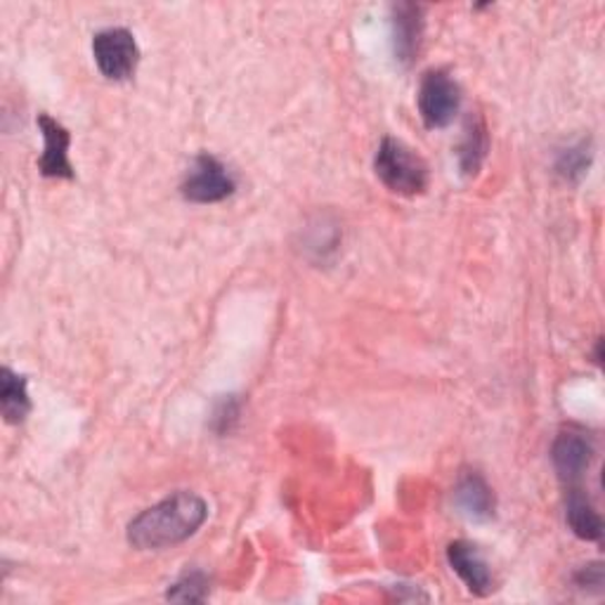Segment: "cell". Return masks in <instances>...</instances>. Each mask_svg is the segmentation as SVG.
<instances>
[{"label": "cell", "mask_w": 605, "mask_h": 605, "mask_svg": "<svg viewBox=\"0 0 605 605\" xmlns=\"http://www.w3.org/2000/svg\"><path fill=\"white\" fill-rule=\"evenodd\" d=\"M208 515L202 496L192 492H175L164 502L142 511L129 525V542L135 548H166L189 540Z\"/></svg>", "instance_id": "obj_1"}, {"label": "cell", "mask_w": 605, "mask_h": 605, "mask_svg": "<svg viewBox=\"0 0 605 605\" xmlns=\"http://www.w3.org/2000/svg\"><path fill=\"white\" fill-rule=\"evenodd\" d=\"M373 168H377L379 181L396 194L404 197H414L429 187V166L423 158L417 156L400 140L386 137L373 158Z\"/></svg>", "instance_id": "obj_2"}, {"label": "cell", "mask_w": 605, "mask_h": 605, "mask_svg": "<svg viewBox=\"0 0 605 605\" xmlns=\"http://www.w3.org/2000/svg\"><path fill=\"white\" fill-rule=\"evenodd\" d=\"M461 106V88L444 69H433L419 85V114L429 129H444Z\"/></svg>", "instance_id": "obj_3"}, {"label": "cell", "mask_w": 605, "mask_h": 605, "mask_svg": "<svg viewBox=\"0 0 605 605\" xmlns=\"http://www.w3.org/2000/svg\"><path fill=\"white\" fill-rule=\"evenodd\" d=\"M93 55L98 69L106 79L126 81L135 74V66L140 60V50L135 43V35L129 29H104L93 39Z\"/></svg>", "instance_id": "obj_4"}, {"label": "cell", "mask_w": 605, "mask_h": 605, "mask_svg": "<svg viewBox=\"0 0 605 605\" xmlns=\"http://www.w3.org/2000/svg\"><path fill=\"white\" fill-rule=\"evenodd\" d=\"M235 192V177L218 162L216 156L202 154L187 173L183 185L185 199L194 204H216Z\"/></svg>", "instance_id": "obj_5"}, {"label": "cell", "mask_w": 605, "mask_h": 605, "mask_svg": "<svg viewBox=\"0 0 605 605\" xmlns=\"http://www.w3.org/2000/svg\"><path fill=\"white\" fill-rule=\"evenodd\" d=\"M448 561L452 565V571L461 577V582L469 586V592H473L478 596H485L492 589L490 567L473 544L452 542L448 546Z\"/></svg>", "instance_id": "obj_6"}, {"label": "cell", "mask_w": 605, "mask_h": 605, "mask_svg": "<svg viewBox=\"0 0 605 605\" xmlns=\"http://www.w3.org/2000/svg\"><path fill=\"white\" fill-rule=\"evenodd\" d=\"M592 454H594L592 442L582 433H561L554 442V448H551L554 469L563 480H567V483H573V480H580L584 475V471L592 464Z\"/></svg>", "instance_id": "obj_7"}, {"label": "cell", "mask_w": 605, "mask_h": 605, "mask_svg": "<svg viewBox=\"0 0 605 605\" xmlns=\"http://www.w3.org/2000/svg\"><path fill=\"white\" fill-rule=\"evenodd\" d=\"M39 126L45 140V152L39 162V168L45 177H74V171H71L69 164V131L58 123L52 116L41 114L39 116Z\"/></svg>", "instance_id": "obj_8"}, {"label": "cell", "mask_w": 605, "mask_h": 605, "mask_svg": "<svg viewBox=\"0 0 605 605\" xmlns=\"http://www.w3.org/2000/svg\"><path fill=\"white\" fill-rule=\"evenodd\" d=\"M421 8L412 3H400L393 8V39H396V55L402 64H412L419 52L421 41Z\"/></svg>", "instance_id": "obj_9"}, {"label": "cell", "mask_w": 605, "mask_h": 605, "mask_svg": "<svg viewBox=\"0 0 605 605\" xmlns=\"http://www.w3.org/2000/svg\"><path fill=\"white\" fill-rule=\"evenodd\" d=\"M457 504L464 511L469 519L475 521H488L494 513V494L490 485L478 473H466L461 475L459 485H457Z\"/></svg>", "instance_id": "obj_10"}, {"label": "cell", "mask_w": 605, "mask_h": 605, "mask_svg": "<svg viewBox=\"0 0 605 605\" xmlns=\"http://www.w3.org/2000/svg\"><path fill=\"white\" fill-rule=\"evenodd\" d=\"M567 525L584 542H598L603 537V521L592 502L580 490H573L567 496Z\"/></svg>", "instance_id": "obj_11"}, {"label": "cell", "mask_w": 605, "mask_h": 605, "mask_svg": "<svg viewBox=\"0 0 605 605\" xmlns=\"http://www.w3.org/2000/svg\"><path fill=\"white\" fill-rule=\"evenodd\" d=\"M0 407L8 423H22L31 412V402L27 393V379L8 367L0 371Z\"/></svg>", "instance_id": "obj_12"}, {"label": "cell", "mask_w": 605, "mask_h": 605, "mask_svg": "<svg viewBox=\"0 0 605 605\" xmlns=\"http://www.w3.org/2000/svg\"><path fill=\"white\" fill-rule=\"evenodd\" d=\"M488 154V131L485 123L480 119H471L466 126V135L464 142H461L459 147V164L464 168V173H475L483 164V158Z\"/></svg>", "instance_id": "obj_13"}, {"label": "cell", "mask_w": 605, "mask_h": 605, "mask_svg": "<svg viewBox=\"0 0 605 605\" xmlns=\"http://www.w3.org/2000/svg\"><path fill=\"white\" fill-rule=\"evenodd\" d=\"M208 594V580L202 573H187L181 582L173 584V589L168 592L171 601H204Z\"/></svg>", "instance_id": "obj_14"}, {"label": "cell", "mask_w": 605, "mask_h": 605, "mask_svg": "<svg viewBox=\"0 0 605 605\" xmlns=\"http://www.w3.org/2000/svg\"><path fill=\"white\" fill-rule=\"evenodd\" d=\"M589 162H592V154H589V147L586 145H580L577 150H567L561 162H558V171L567 177H577L582 175L586 168H589Z\"/></svg>", "instance_id": "obj_15"}, {"label": "cell", "mask_w": 605, "mask_h": 605, "mask_svg": "<svg viewBox=\"0 0 605 605\" xmlns=\"http://www.w3.org/2000/svg\"><path fill=\"white\" fill-rule=\"evenodd\" d=\"M577 582L580 586H596V589H601L603 586V571H601V565H589V567H584V571L577 575Z\"/></svg>", "instance_id": "obj_16"}]
</instances>
